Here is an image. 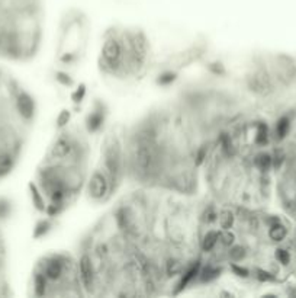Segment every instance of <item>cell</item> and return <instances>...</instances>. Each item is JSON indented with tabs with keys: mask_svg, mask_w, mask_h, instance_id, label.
Returning a JSON list of instances; mask_svg holds the SVG:
<instances>
[{
	"mask_svg": "<svg viewBox=\"0 0 296 298\" xmlns=\"http://www.w3.org/2000/svg\"><path fill=\"white\" fill-rule=\"evenodd\" d=\"M87 297H157L163 287L140 250L109 213L76 252Z\"/></svg>",
	"mask_w": 296,
	"mask_h": 298,
	"instance_id": "obj_3",
	"label": "cell"
},
{
	"mask_svg": "<svg viewBox=\"0 0 296 298\" xmlns=\"http://www.w3.org/2000/svg\"><path fill=\"white\" fill-rule=\"evenodd\" d=\"M151 58L147 33L137 26L115 25L102 36L98 66L106 79L118 83L138 82L148 73Z\"/></svg>",
	"mask_w": 296,
	"mask_h": 298,
	"instance_id": "obj_5",
	"label": "cell"
},
{
	"mask_svg": "<svg viewBox=\"0 0 296 298\" xmlns=\"http://www.w3.org/2000/svg\"><path fill=\"white\" fill-rule=\"evenodd\" d=\"M89 135L87 128L70 122L52 137L29 183L35 208L47 217L64 214L84 194L92 170Z\"/></svg>",
	"mask_w": 296,
	"mask_h": 298,
	"instance_id": "obj_4",
	"label": "cell"
},
{
	"mask_svg": "<svg viewBox=\"0 0 296 298\" xmlns=\"http://www.w3.org/2000/svg\"><path fill=\"white\" fill-rule=\"evenodd\" d=\"M33 297H87L77 253L52 250L41 256L31 277Z\"/></svg>",
	"mask_w": 296,
	"mask_h": 298,
	"instance_id": "obj_6",
	"label": "cell"
},
{
	"mask_svg": "<svg viewBox=\"0 0 296 298\" xmlns=\"http://www.w3.org/2000/svg\"><path fill=\"white\" fill-rule=\"evenodd\" d=\"M127 178L125 130H112L100 144V154L86 185V197L90 202L102 205L114 198Z\"/></svg>",
	"mask_w": 296,
	"mask_h": 298,
	"instance_id": "obj_7",
	"label": "cell"
},
{
	"mask_svg": "<svg viewBox=\"0 0 296 298\" xmlns=\"http://www.w3.org/2000/svg\"><path fill=\"white\" fill-rule=\"evenodd\" d=\"M212 140L187 102L149 111L125 128L127 178L137 186L196 195Z\"/></svg>",
	"mask_w": 296,
	"mask_h": 298,
	"instance_id": "obj_2",
	"label": "cell"
},
{
	"mask_svg": "<svg viewBox=\"0 0 296 298\" xmlns=\"http://www.w3.org/2000/svg\"><path fill=\"white\" fill-rule=\"evenodd\" d=\"M152 269L164 294L195 281L200 266V213L196 195L137 186L111 211Z\"/></svg>",
	"mask_w": 296,
	"mask_h": 298,
	"instance_id": "obj_1",
	"label": "cell"
}]
</instances>
